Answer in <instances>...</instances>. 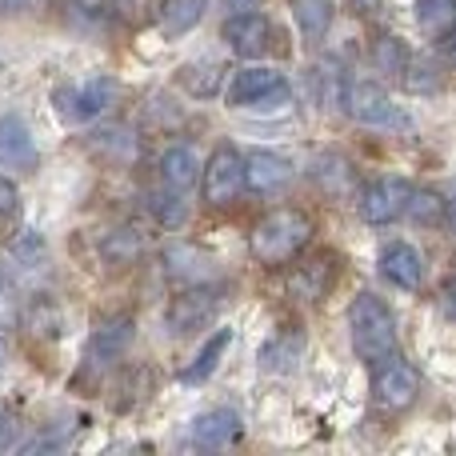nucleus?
<instances>
[{"instance_id": "obj_1", "label": "nucleus", "mask_w": 456, "mask_h": 456, "mask_svg": "<svg viewBox=\"0 0 456 456\" xmlns=\"http://www.w3.org/2000/svg\"><path fill=\"white\" fill-rule=\"evenodd\" d=\"M308 240H313V216L305 208H273V213H265L252 224L248 252L256 265L276 268V265H289Z\"/></svg>"}, {"instance_id": "obj_2", "label": "nucleus", "mask_w": 456, "mask_h": 456, "mask_svg": "<svg viewBox=\"0 0 456 456\" xmlns=\"http://www.w3.org/2000/svg\"><path fill=\"white\" fill-rule=\"evenodd\" d=\"M348 337H353V353L364 364H385L396 356V324L393 313L380 297L372 292H356L353 305H348Z\"/></svg>"}, {"instance_id": "obj_3", "label": "nucleus", "mask_w": 456, "mask_h": 456, "mask_svg": "<svg viewBox=\"0 0 456 456\" xmlns=\"http://www.w3.org/2000/svg\"><path fill=\"white\" fill-rule=\"evenodd\" d=\"M221 305H224V284H216V281L184 284V289L173 297L168 313H165L168 332H176V337H189V332L205 329V324L213 321L216 313H221Z\"/></svg>"}, {"instance_id": "obj_4", "label": "nucleus", "mask_w": 456, "mask_h": 456, "mask_svg": "<svg viewBox=\"0 0 456 456\" xmlns=\"http://www.w3.org/2000/svg\"><path fill=\"white\" fill-rule=\"evenodd\" d=\"M244 189H248V181H244V157L232 144H221L208 157V165L200 168V192H205V200L213 208H228L240 200Z\"/></svg>"}, {"instance_id": "obj_5", "label": "nucleus", "mask_w": 456, "mask_h": 456, "mask_svg": "<svg viewBox=\"0 0 456 456\" xmlns=\"http://www.w3.org/2000/svg\"><path fill=\"white\" fill-rule=\"evenodd\" d=\"M133 345V316H109L93 329L88 337V348H85V369L80 377L85 380H101L109 372L112 361H120V353Z\"/></svg>"}, {"instance_id": "obj_6", "label": "nucleus", "mask_w": 456, "mask_h": 456, "mask_svg": "<svg viewBox=\"0 0 456 456\" xmlns=\"http://www.w3.org/2000/svg\"><path fill=\"white\" fill-rule=\"evenodd\" d=\"M112 93H117V85L109 77H85L80 85L56 88V112L69 125H88L112 104Z\"/></svg>"}, {"instance_id": "obj_7", "label": "nucleus", "mask_w": 456, "mask_h": 456, "mask_svg": "<svg viewBox=\"0 0 456 456\" xmlns=\"http://www.w3.org/2000/svg\"><path fill=\"white\" fill-rule=\"evenodd\" d=\"M417 393H420V372L412 369V364L396 361V356L385 364H377V377H372V404H377L380 412L412 409Z\"/></svg>"}, {"instance_id": "obj_8", "label": "nucleus", "mask_w": 456, "mask_h": 456, "mask_svg": "<svg viewBox=\"0 0 456 456\" xmlns=\"http://www.w3.org/2000/svg\"><path fill=\"white\" fill-rule=\"evenodd\" d=\"M345 109H348V117L369 128H409V117L372 80H353L345 88Z\"/></svg>"}, {"instance_id": "obj_9", "label": "nucleus", "mask_w": 456, "mask_h": 456, "mask_svg": "<svg viewBox=\"0 0 456 456\" xmlns=\"http://www.w3.org/2000/svg\"><path fill=\"white\" fill-rule=\"evenodd\" d=\"M221 37H224V45L232 48L236 56H248V61L276 48L273 20H268V16H260V12H252V8H248V12H232V16H228Z\"/></svg>"}, {"instance_id": "obj_10", "label": "nucleus", "mask_w": 456, "mask_h": 456, "mask_svg": "<svg viewBox=\"0 0 456 456\" xmlns=\"http://www.w3.org/2000/svg\"><path fill=\"white\" fill-rule=\"evenodd\" d=\"M332 281H337V256L332 252H313L289 273V297L316 305V300L329 297Z\"/></svg>"}, {"instance_id": "obj_11", "label": "nucleus", "mask_w": 456, "mask_h": 456, "mask_svg": "<svg viewBox=\"0 0 456 456\" xmlns=\"http://www.w3.org/2000/svg\"><path fill=\"white\" fill-rule=\"evenodd\" d=\"M404 200H409V184L396 176H380L361 189V216L369 224H388L404 216Z\"/></svg>"}, {"instance_id": "obj_12", "label": "nucleus", "mask_w": 456, "mask_h": 456, "mask_svg": "<svg viewBox=\"0 0 456 456\" xmlns=\"http://www.w3.org/2000/svg\"><path fill=\"white\" fill-rule=\"evenodd\" d=\"M160 260H165V273L168 281L176 284H205V281H216V260L208 256L205 248H197V244H168L165 252H160Z\"/></svg>"}, {"instance_id": "obj_13", "label": "nucleus", "mask_w": 456, "mask_h": 456, "mask_svg": "<svg viewBox=\"0 0 456 456\" xmlns=\"http://www.w3.org/2000/svg\"><path fill=\"white\" fill-rule=\"evenodd\" d=\"M0 165L16 168V173H32L37 168V141H32L24 117H16V112L0 117Z\"/></svg>"}, {"instance_id": "obj_14", "label": "nucleus", "mask_w": 456, "mask_h": 456, "mask_svg": "<svg viewBox=\"0 0 456 456\" xmlns=\"http://www.w3.org/2000/svg\"><path fill=\"white\" fill-rule=\"evenodd\" d=\"M244 181H248L252 192H265L268 197V192H281L292 184V165L268 149H252L244 157Z\"/></svg>"}, {"instance_id": "obj_15", "label": "nucleus", "mask_w": 456, "mask_h": 456, "mask_svg": "<svg viewBox=\"0 0 456 456\" xmlns=\"http://www.w3.org/2000/svg\"><path fill=\"white\" fill-rule=\"evenodd\" d=\"M281 85H289V80L276 69H240L232 88H228V104H232V109H256V104L265 101V96H273Z\"/></svg>"}, {"instance_id": "obj_16", "label": "nucleus", "mask_w": 456, "mask_h": 456, "mask_svg": "<svg viewBox=\"0 0 456 456\" xmlns=\"http://www.w3.org/2000/svg\"><path fill=\"white\" fill-rule=\"evenodd\" d=\"M313 181L329 200H345L356 192V173L340 152H321V157L313 160Z\"/></svg>"}, {"instance_id": "obj_17", "label": "nucleus", "mask_w": 456, "mask_h": 456, "mask_svg": "<svg viewBox=\"0 0 456 456\" xmlns=\"http://www.w3.org/2000/svg\"><path fill=\"white\" fill-rule=\"evenodd\" d=\"M192 444L197 449H224V444H232L236 436H240V417H236L232 409H213V412H200L197 420H192Z\"/></svg>"}, {"instance_id": "obj_18", "label": "nucleus", "mask_w": 456, "mask_h": 456, "mask_svg": "<svg viewBox=\"0 0 456 456\" xmlns=\"http://www.w3.org/2000/svg\"><path fill=\"white\" fill-rule=\"evenodd\" d=\"M380 273H385L396 289H420V281H425L420 252L412 248V244H404V240L388 244V248L380 252Z\"/></svg>"}, {"instance_id": "obj_19", "label": "nucleus", "mask_w": 456, "mask_h": 456, "mask_svg": "<svg viewBox=\"0 0 456 456\" xmlns=\"http://www.w3.org/2000/svg\"><path fill=\"white\" fill-rule=\"evenodd\" d=\"M45 256H48V248H45V236L40 232H20L16 240H8V248H4V256H0V268H4L8 276H32L40 265H45Z\"/></svg>"}, {"instance_id": "obj_20", "label": "nucleus", "mask_w": 456, "mask_h": 456, "mask_svg": "<svg viewBox=\"0 0 456 456\" xmlns=\"http://www.w3.org/2000/svg\"><path fill=\"white\" fill-rule=\"evenodd\" d=\"M160 181L176 192H189L192 184L200 181L197 149H189V144H173V149H165V157H160Z\"/></svg>"}, {"instance_id": "obj_21", "label": "nucleus", "mask_w": 456, "mask_h": 456, "mask_svg": "<svg viewBox=\"0 0 456 456\" xmlns=\"http://www.w3.org/2000/svg\"><path fill=\"white\" fill-rule=\"evenodd\" d=\"M205 8H208V0H160V8H157L160 32L173 40L184 37V32H192L205 20Z\"/></svg>"}, {"instance_id": "obj_22", "label": "nucleus", "mask_w": 456, "mask_h": 456, "mask_svg": "<svg viewBox=\"0 0 456 456\" xmlns=\"http://www.w3.org/2000/svg\"><path fill=\"white\" fill-rule=\"evenodd\" d=\"M144 256V236L136 228H112L101 240V260L109 268H133Z\"/></svg>"}, {"instance_id": "obj_23", "label": "nucleus", "mask_w": 456, "mask_h": 456, "mask_svg": "<svg viewBox=\"0 0 456 456\" xmlns=\"http://www.w3.org/2000/svg\"><path fill=\"white\" fill-rule=\"evenodd\" d=\"M221 80H224V64L216 61H192L176 72V85L189 96H197V101H208V96L221 93Z\"/></svg>"}, {"instance_id": "obj_24", "label": "nucleus", "mask_w": 456, "mask_h": 456, "mask_svg": "<svg viewBox=\"0 0 456 456\" xmlns=\"http://www.w3.org/2000/svg\"><path fill=\"white\" fill-rule=\"evenodd\" d=\"M292 16L308 45H321L332 28V0H292Z\"/></svg>"}, {"instance_id": "obj_25", "label": "nucleus", "mask_w": 456, "mask_h": 456, "mask_svg": "<svg viewBox=\"0 0 456 456\" xmlns=\"http://www.w3.org/2000/svg\"><path fill=\"white\" fill-rule=\"evenodd\" d=\"M228 345H232V332H228V329L213 332V337L205 340V348L197 353V361H192L189 369L181 372L184 385H205V380L216 372V364H221V356H224V348H228Z\"/></svg>"}, {"instance_id": "obj_26", "label": "nucleus", "mask_w": 456, "mask_h": 456, "mask_svg": "<svg viewBox=\"0 0 456 456\" xmlns=\"http://www.w3.org/2000/svg\"><path fill=\"white\" fill-rule=\"evenodd\" d=\"M61 8L80 32H101L112 20V0H61Z\"/></svg>"}, {"instance_id": "obj_27", "label": "nucleus", "mask_w": 456, "mask_h": 456, "mask_svg": "<svg viewBox=\"0 0 456 456\" xmlns=\"http://www.w3.org/2000/svg\"><path fill=\"white\" fill-rule=\"evenodd\" d=\"M404 213H409V221L420 224V228L444 224V192H436V189H409Z\"/></svg>"}, {"instance_id": "obj_28", "label": "nucleus", "mask_w": 456, "mask_h": 456, "mask_svg": "<svg viewBox=\"0 0 456 456\" xmlns=\"http://www.w3.org/2000/svg\"><path fill=\"white\" fill-rule=\"evenodd\" d=\"M300 348H305V337H300V332H281L276 340H268V345L260 348V369L289 372L292 361H300Z\"/></svg>"}, {"instance_id": "obj_29", "label": "nucleus", "mask_w": 456, "mask_h": 456, "mask_svg": "<svg viewBox=\"0 0 456 456\" xmlns=\"http://www.w3.org/2000/svg\"><path fill=\"white\" fill-rule=\"evenodd\" d=\"M417 24L425 28V37L441 40L456 28V0H417Z\"/></svg>"}, {"instance_id": "obj_30", "label": "nucleus", "mask_w": 456, "mask_h": 456, "mask_svg": "<svg viewBox=\"0 0 456 456\" xmlns=\"http://www.w3.org/2000/svg\"><path fill=\"white\" fill-rule=\"evenodd\" d=\"M184 192H176V189H160V192H149V213L157 216V224H165V228H181L184 221H189V205H184Z\"/></svg>"}, {"instance_id": "obj_31", "label": "nucleus", "mask_w": 456, "mask_h": 456, "mask_svg": "<svg viewBox=\"0 0 456 456\" xmlns=\"http://www.w3.org/2000/svg\"><path fill=\"white\" fill-rule=\"evenodd\" d=\"M24 324H28L32 337H61V308L53 305L48 297H37L28 305V313H24Z\"/></svg>"}, {"instance_id": "obj_32", "label": "nucleus", "mask_w": 456, "mask_h": 456, "mask_svg": "<svg viewBox=\"0 0 456 456\" xmlns=\"http://www.w3.org/2000/svg\"><path fill=\"white\" fill-rule=\"evenodd\" d=\"M372 61H377V72H385V77H401L404 64H409V48H404L396 37H380L377 45H372Z\"/></svg>"}, {"instance_id": "obj_33", "label": "nucleus", "mask_w": 456, "mask_h": 456, "mask_svg": "<svg viewBox=\"0 0 456 456\" xmlns=\"http://www.w3.org/2000/svg\"><path fill=\"white\" fill-rule=\"evenodd\" d=\"M401 80H404V88H409V93H433V88L441 85V77L433 72V64L412 61V56H409V64H404Z\"/></svg>"}, {"instance_id": "obj_34", "label": "nucleus", "mask_w": 456, "mask_h": 456, "mask_svg": "<svg viewBox=\"0 0 456 456\" xmlns=\"http://www.w3.org/2000/svg\"><path fill=\"white\" fill-rule=\"evenodd\" d=\"M20 316V297H16V276L0 268V324H12Z\"/></svg>"}, {"instance_id": "obj_35", "label": "nucleus", "mask_w": 456, "mask_h": 456, "mask_svg": "<svg viewBox=\"0 0 456 456\" xmlns=\"http://www.w3.org/2000/svg\"><path fill=\"white\" fill-rule=\"evenodd\" d=\"M149 12H152V0H112V20L144 24Z\"/></svg>"}, {"instance_id": "obj_36", "label": "nucleus", "mask_w": 456, "mask_h": 456, "mask_svg": "<svg viewBox=\"0 0 456 456\" xmlns=\"http://www.w3.org/2000/svg\"><path fill=\"white\" fill-rule=\"evenodd\" d=\"M16 208H20V192L8 176H0V221H12Z\"/></svg>"}, {"instance_id": "obj_37", "label": "nucleus", "mask_w": 456, "mask_h": 456, "mask_svg": "<svg viewBox=\"0 0 456 456\" xmlns=\"http://www.w3.org/2000/svg\"><path fill=\"white\" fill-rule=\"evenodd\" d=\"M12 436H16V420H12V412H8V404L0 401V449H8Z\"/></svg>"}, {"instance_id": "obj_38", "label": "nucleus", "mask_w": 456, "mask_h": 456, "mask_svg": "<svg viewBox=\"0 0 456 456\" xmlns=\"http://www.w3.org/2000/svg\"><path fill=\"white\" fill-rule=\"evenodd\" d=\"M436 53H441V61H444V64H452V69H456V28H452V32H444V37L436 40Z\"/></svg>"}, {"instance_id": "obj_39", "label": "nucleus", "mask_w": 456, "mask_h": 456, "mask_svg": "<svg viewBox=\"0 0 456 456\" xmlns=\"http://www.w3.org/2000/svg\"><path fill=\"white\" fill-rule=\"evenodd\" d=\"M444 224H449V228H452V236H456V181H452L449 197H444Z\"/></svg>"}, {"instance_id": "obj_40", "label": "nucleus", "mask_w": 456, "mask_h": 456, "mask_svg": "<svg viewBox=\"0 0 456 456\" xmlns=\"http://www.w3.org/2000/svg\"><path fill=\"white\" fill-rule=\"evenodd\" d=\"M32 4H37V0H0V12H8V16H12V12H28Z\"/></svg>"}, {"instance_id": "obj_41", "label": "nucleus", "mask_w": 456, "mask_h": 456, "mask_svg": "<svg viewBox=\"0 0 456 456\" xmlns=\"http://www.w3.org/2000/svg\"><path fill=\"white\" fill-rule=\"evenodd\" d=\"M441 300H444V313H449L452 321H456V281L449 284V289H444V297H441Z\"/></svg>"}, {"instance_id": "obj_42", "label": "nucleus", "mask_w": 456, "mask_h": 456, "mask_svg": "<svg viewBox=\"0 0 456 456\" xmlns=\"http://www.w3.org/2000/svg\"><path fill=\"white\" fill-rule=\"evenodd\" d=\"M260 0H228V8H232V12H248V8H256Z\"/></svg>"}, {"instance_id": "obj_43", "label": "nucleus", "mask_w": 456, "mask_h": 456, "mask_svg": "<svg viewBox=\"0 0 456 456\" xmlns=\"http://www.w3.org/2000/svg\"><path fill=\"white\" fill-rule=\"evenodd\" d=\"M353 8H356V12H372V8H377V0H353Z\"/></svg>"}, {"instance_id": "obj_44", "label": "nucleus", "mask_w": 456, "mask_h": 456, "mask_svg": "<svg viewBox=\"0 0 456 456\" xmlns=\"http://www.w3.org/2000/svg\"><path fill=\"white\" fill-rule=\"evenodd\" d=\"M4 361H8V345L0 340V369H4Z\"/></svg>"}]
</instances>
